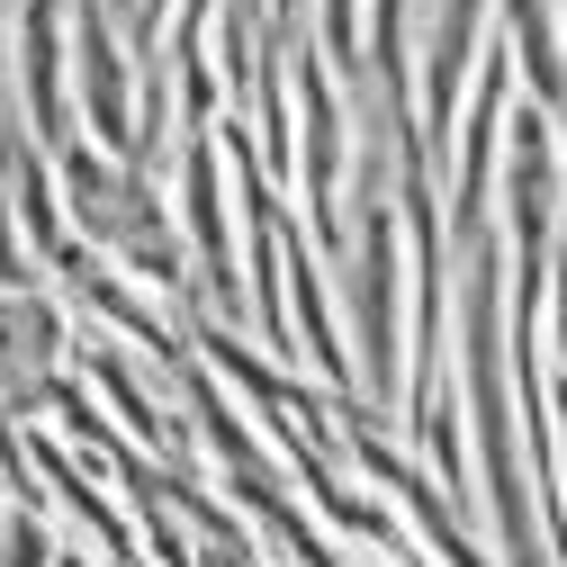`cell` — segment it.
I'll return each mask as SVG.
<instances>
[{"mask_svg":"<svg viewBox=\"0 0 567 567\" xmlns=\"http://www.w3.org/2000/svg\"><path fill=\"white\" fill-rule=\"evenodd\" d=\"M54 523H45V505H10L0 514V567H54Z\"/></svg>","mask_w":567,"mask_h":567,"instance_id":"277c9868","label":"cell"},{"mask_svg":"<svg viewBox=\"0 0 567 567\" xmlns=\"http://www.w3.org/2000/svg\"><path fill=\"white\" fill-rule=\"evenodd\" d=\"M324 54L351 63V73L370 63V54H361V0H324Z\"/></svg>","mask_w":567,"mask_h":567,"instance_id":"5b68a950","label":"cell"},{"mask_svg":"<svg viewBox=\"0 0 567 567\" xmlns=\"http://www.w3.org/2000/svg\"><path fill=\"white\" fill-rule=\"evenodd\" d=\"M505 100H514V54L486 45L477 54V109H468V145L451 163V235H486V198H495V145H505Z\"/></svg>","mask_w":567,"mask_h":567,"instance_id":"3957f363","label":"cell"},{"mask_svg":"<svg viewBox=\"0 0 567 567\" xmlns=\"http://www.w3.org/2000/svg\"><path fill=\"white\" fill-rule=\"evenodd\" d=\"M54 567H100V558H91L82 540H63V549H54Z\"/></svg>","mask_w":567,"mask_h":567,"instance_id":"8992f818","label":"cell"},{"mask_svg":"<svg viewBox=\"0 0 567 567\" xmlns=\"http://www.w3.org/2000/svg\"><path fill=\"white\" fill-rule=\"evenodd\" d=\"M486 37V0H433V28H423V100H414V163L433 172L451 145V117H460V82L477 63Z\"/></svg>","mask_w":567,"mask_h":567,"instance_id":"7a4b0ae2","label":"cell"},{"mask_svg":"<svg viewBox=\"0 0 567 567\" xmlns=\"http://www.w3.org/2000/svg\"><path fill=\"white\" fill-rule=\"evenodd\" d=\"M289 73H298V117H307V145H298V172H307V217H316V244L342 252V91L316 63V45L298 37L289 45Z\"/></svg>","mask_w":567,"mask_h":567,"instance_id":"6da1fadb","label":"cell"}]
</instances>
